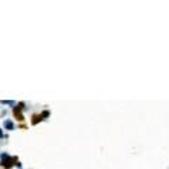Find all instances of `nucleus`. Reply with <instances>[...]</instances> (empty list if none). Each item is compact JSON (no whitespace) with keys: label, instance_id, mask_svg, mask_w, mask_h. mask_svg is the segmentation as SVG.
<instances>
[{"label":"nucleus","instance_id":"1","mask_svg":"<svg viewBox=\"0 0 169 169\" xmlns=\"http://www.w3.org/2000/svg\"><path fill=\"white\" fill-rule=\"evenodd\" d=\"M17 162V158H11L8 154H6V152H3L2 154V166L6 169H10L13 165H16Z\"/></svg>","mask_w":169,"mask_h":169},{"label":"nucleus","instance_id":"2","mask_svg":"<svg viewBox=\"0 0 169 169\" xmlns=\"http://www.w3.org/2000/svg\"><path fill=\"white\" fill-rule=\"evenodd\" d=\"M23 107H24V103H20L18 106H16V107H14V109H13L14 117H16L18 121H23V120H24V115L21 114V110H23Z\"/></svg>","mask_w":169,"mask_h":169},{"label":"nucleus","instance_id":"3","mask_svg":"<svg viewBox=\"0 0 169 169\" xmlns=\"http://www.w3.org/2000/svg\"><path fill=\"white\" fill-rule=\"evenodd\" d=\"M42 120H44V118L41 117V114H34L33 115V120H31V124H33V125H37L38 121H42Z\"/></svg>","mask_w":169,"mask_h":169},{"label":"nucleus","instance_id":"4","mask_svg":"<svg viewBox=\"0 0 169 169\" xmlns=\"http://www.w3.org/2000/svg\"><path fill=\"white\" fill-rule=\"evenodd\" d=\"M4 128L8 130V131H11V130H14V124L11 120H4Z\"/></svg>","mask_w":169,"mask_h":169},{"label":"nucleus","instance_id":"5","mask_svg":"<svg viewBox=\"0 0 169 169\" xmlns=\"http://www.w3.org/2000/svg\"><path fill=\"white\" fill-rule=\"evenodd\" d=\"M2 103H3V104H8V106H13L14 101H13V100H2Z\"/></svg>","mask_w":169,"mask_h":169},{"label":"nucleus","instance_id":"6","mask_svg":"<svg viewBox=\"0 0 169 169\" xmlns=\"http://www.w3.org/2000/svg\"><path fill=\"white\" fill-rule=\"evenodd\" d=\"M48 115H49V111H47V110L41 113V117H42V118H44V117H48Z\"/></svg>","mask_w":169,"mask_h":169},{"label":"nucleus","instance_id":"7","mask_svg":"<svg viewBox=\"0 0 169 169\" xmlns=\"http://www.w3.org/2000/svg\"><path fill=\"white\" fill-rule=\"evenodd\" d=\"M0 137H3V132H2V130H0Z\"/></svg>","mask_w":169,"mask_h":169}]
</instances>
